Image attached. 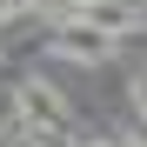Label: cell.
<instances>
[{
    "label": "cell",
    "instance_id": "1",
    "mask_svg": "<svg viewBox=\"0 0 147 147\" xmlns=\"http://www.w3.org/2000/svg\"><path fill=\"white\" fill-rule=\"evenodd\" d=\"M54 54H60V60H80V67H100V60H114V34L87 27V20L74 13V20L54 27Z\"/></svg>",
    "mask_w": 147,
    "mask_h": 147
},
{
    "label": "cell",
    "instance_id": "2",
    "mask_svg": "<svg viewBox=\"0 0 147 147\" xmlns=\"http://www.w3.org/2000/svg\"><path fill=\"white\" fill-rule=\"evenodd\" d=\"M13 100H20V114H27L34 127H47V134L74 120V107L60 100V87H54V80H40V74H34V80H20V94H13Z\"/></svg>",
    "mask_w": 147,
    "mask_h": 147
},
{
    "label": "cell",
    "instance_id": "3",
    "mask_svg": "<svg viewBox=\"0 0 147 147\" xmlns=\"http://www.w3.org/2000/svg\"><path fill=\"white\" fill-rule=\"evenodd\" d=\"M74 13L87 20V27H100V34H140V7L134 0H74Z\"/></svg>",
    "mask_w": 147,
    "mask_h": 147
},
{
    "label": "cell",
    "instance_id": "4",
    "mask_svg": "<svg viewBox=\"0 0 147 147\" xmlns=\"http://www.w3.org/2000/svg\"><path fill=\"white\" fill-rule=\"evenodd\" d=\"M134 107H140V120H147V74L134 80Z\"/></svg>",
    "mask_w": 147,
    "mask_h": 147
},
{
    "label": "cell",
    "instance_id": "5",
    "mask_svg": "<svg viewBox=\"0 0 147 147\" xmlns=\"http://www.w3.org/2000/svg\"><path fill=\"white\" fill-rule=\"evenodd\" d=\"M13 7H20V0H0V20H7V13H13Z\"/></svg>",
    "mask_w": 147,
    "mask_h": 147
},
{
    "label": "cell",
    "instance_id": "6",
    "mask_svg": "<svg viewBox=\"0 0 147 147\" xmlns=\"http://www.w3.org/2000/svg\"><path fill=\"white\" fill-rule=\"evenodd\" d=\"M80 147H114V140H80Z\"/></svg>",
    "mask_w": 147,
    "mask_h": 147
}]
</instances>
